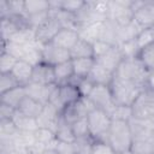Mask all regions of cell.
<instances>
[{"instance_id": "6da1fadb", "label": "cell", "mask_w": 154, "mask_h": 154, "mask_svg": "<svg viewBox=\"0 0 154 154\" xmlns=\"http://www.w3.org/2000/svg\"><path fill=\"white\" fill-rule=\"evenodd\" d=\"M107 142L112 146L116 154L131 153L134 137L129 122L112 120V125L107 136Z\"/></svg>"}, {"instance_id": "7a4b0ae2", "label": "cell", "mask_w": 154, "mask_h": 154, "mask_svg": "<svg viewBox=\"0 0 154 154\" xmlns=\"http://www.w3.org/2000/svg\"><path fill=\"white\" fill-rule=\"evenodd\" d=\"M109 89L116 105L131 106L136 97L140 95V93L144 89V87L113 76V79L109 84Z\"/></svg>"}, {"instance_id": "3957f363", "label": "cell", "mask_w": 154, "mask_h": 154, "mask_svg": "<svg viewBox=\"0 0 154 154\" xmlns=\"http://www.w3.org/2000/svg\"><path fill=\"white\" fill-rule=\"evenodd\" d=\"M87 122L89 135L94 141H107L108 131L112 125V118L107 112L95 107L88 113Z\"/></svg>"}, {"instance_id": "277c9868", "label": "cell", "mask_w": 154, "mask_h": 154, "mask_svg": "<svg viewBox=\"0 0 154 154\" xmlns=\"http://www.w3.org/2000/svg\"><path fill=\"white\" fill-rule=\"evenodd\" d=\"M147 73L148 71L142 65L140 59L136 57V58H124L119 64L117 71L114 72V76L136 83L141 87H144Z\"/></svg>"}, {"instance_id": "5b68a950", "label": "cell", "mask_w": 154, "mask_h": 154, "mask_svg": "<svg viewBox=\"0 0 154 154\" xmlns=\"http://www.w3.org/2000/svg\"><path fill=\"white\" fill-rule=\"evenodd\" d=\"M132 117L150 119L154 117V91L144 88L131 105Z\"/></svg>"}, {"instance_id": "8992f818", "label": "cell", "mask_w": 154, "mask_h": 154, "mask_svg": "<svg viewBox=\"0 0 154 154\" xmlns=\"http://www.w3.org/2000/svg\"><path fill=\"white\" fill-rule=\"evenodd\" d=\"M88 99L94 105V107L103 109L109 116H111V113H112V111L116 106V103L113 101V97H112V94H111L109 85L95 84V87L91 90V93L89 94Z\"/></svg>"}, {"instance_id": "52a82bcc", "label": "cell", "mask_w": 154, "mask_h": 154, "mask_svg": "<svg viewBox=\"0 0 154 154\" xmlns=\"http://www.w3.org/2000/svg\"><path fill=\"white\" fill-rule=\"evenodd\" d=\"M134 22L141 26H154V1H132Z\"/></svg>"}, {"instance_id": "ba28073f", "label": "cell", "mask_w": 154, "mask_h": 154, "mask_svg": "<svg viewBox=\"0 0 154 154\" xmlns=\"http://www.w3.org/2000/svg\"><path fill=\"white\" fill-rule=\"evenodd\" d=\"M61 28H63V25H61L60 20L51 11V16L35 30V41L41 46L49 43L53 40V37L55 36V34Z\"/></svg>"}, {"instance_id": "9c48e42d", "label": "cell", "mask_w": 154, "mask_h": 154, "mask_svg": "<svg viewBox=\"0 0 154 154\" xmlns=\"http://www.w3.org/2000/svg\"><path fill=\"white\" fill-rule=\"evenodd\" d=\"M41 57H42V61L47 63L52 66H55L58 64L65 63L71 60V54L70 51L63 49L55 45H53L52 42L46 43L42 46L41 48Z\"/></svg>"}, {"instance_id": "30bf717a", "label": "cell", "mask_w": 154, "mask_h": 154, "mask_svg": "<svg viewBox=\"0 0 154 154\" xmlns=\"http://www.w3.org/2000/svg\"><path fill=\"white\" fill-rule=\"evenodd\" d=\"M79 34L77 30L72 29V28H66L63 26L53 37V40L51 41L53 45L66 49V51H71L73 48V46L78 42L79 40Z\"/></svg>"}, {"instance_id": "8fae6325", "label": "cell", "mask_w": 154, "mask_h": 154, "mask_svg": "<svg viewBox=\"0 0 154 154\" xmlns=\"http://www.w3.org/2000/svg\"><path fill=\"white\" fill-rule=\"evenodd\" d=\"M31 82L40 83L43 85H54L55 84L54 66H52L47 63H43V61L36 64L32 70Z\"/></svg>"}, {"instance_id": "7c38bea8", "label": "cell", "mask_w": 154, "mask_h": 154, "mask_svg": "<svg viewBox=\"0 0 154 154\" xmlns=\"http://www.w3.org/2000/svg\"><path fill=\"white\" fill-rule=\"evenodd\" d=\"M25 87V91H26V96L38 101L42 105H47L51 97L52 91L55 88L54 85H43L40 83H35V82H29Z\"/></svg>"}, {"instance_id": "4fadbf2b", "label": "cell", "mask_w": 154, "mask_h": 154, "mask_svg": "<svg viewBox=\"0 0 154 154\" xmlns=\"http://www.w3.org/2000/svg\"><path fill=\"white\" fill-rule=\"evenodd\" d=\"M123 59H124V57H123V53H122L119 46L114 45L103 55H101L100 58L95 59V61L97 64H100L101 66H103L105 69H107V70H109L111 72L114 73Z\"/></svg>"}, {"instance_id": "5bb4252c", "label": "cell", "mask_w": 154, "mask_h": 154, "mask_svg": "<svg viewBox=\"0 0 154 154\" xmlns=\"http://www.w3.org/2000/svg\"><path fill=\"white\" fill-rule=\"evenodd\" d=\"M60 116H61V113L55 107H53L51 103L45 105L43 111L41 112V114L38 116V118L36 119L37 120V124H38V128L49 129V130H52V131L55 132V129L58 126Z\"/></svg>"}, {"instance_id": "9a60e30c", "label": "cell", "mask_w": 154, "mask_h": 154, "mask_svg": "<svg viewBox=\"0 0 154 154\" xmlns=\"http://www.w3.org/2000/svg\"><path fill=\"white\" fill-rule=\"evenodd\" d=\"M32 70H34V65H31L25 60H18L11 73L20 85H26L29 82H31Z\"/></svg>"}, {"instance_id": "2e32d148", "label": "cell", "mask_w": 154, "mask_h": 154, "mask_svg": "<svg viewBox=\"0 0 154 154\" xmlns=\"http://www.w3.org/2000/svg\"><path fill=\"white\" fill-rule=\"evenodd\" d=\"M26 96V91H25V87L24 85H18L4 94H0V102L6 103L16 109H18L19 105L22 103V101L25 99Z\"/></svg>"}, {"instance_id": "e0dca14e", "label": "cell", "mask_w": 154, "mask_h": 154, "mask_svg": "<svg viewBox=\"0 0 154 154\" xmlns=\"http://www.w3.org/2000/svg\"><path fill=\"white\" fill-rule=\"evenodd\" d=\"M54 75H55V84L57 85L72 83V81L75 78L72 60L55 65L54 66Z\"/></svg>"}, {"instance_id": "ac0fdd59", "label": "cell", "mask_w": 154, "mask_h": 154, "mask_svg": "<svg viewBox=\"0 0 154 154\" xmlns=\"http://www.w3.org/2000/svg\"><path fill=\"white\" fill-rule=\"evenodd\" d=\"M72 66H73V73L75 77L78 79L87 78L95 65L94 58H78V59H71Z\"/></svg>"}, {"instance_id": "d6986e66", "label": "cell", "mask_w": 154, "mask_h": 154, "mask_svg": "<svg viewBox=\"0 0 154 154\" xmlns=\"http://www.w3.org/2000/svg\"><path fill=\"white\" fill-rule=\"evenodd\" d=\"M114 73L111 72L109 70L105 69L103 66H101L100 64H97L95 61V65L93 66L90 73H89V78L95 83V84H102V85H109L112 79H113Z\"/></svg>"}, {"instance_id": "ffe728a7", "label": "cell", "mask_w": 154, "mask_h": 154, "mask_svg": "<svg viewBox=\"0 0 154 154\" xmlns=\"http://www.w3.org/2000/svg\"><path fill=\"white\" fill-rule=\"evenodd\" d=\"M43 107L45 105L40 103L38 101L29 97V96H25V99L22 101V103L19 105L18 107V111L30 118H34V119H37L38 116L41 114V112L43 111Z\"/></svg>"}, {"instance_id": "44dd1931", "label": "cell", "mask_w": 154, "mask_h": 154, "mask_svg": "<svg viewBox=\"0 0 154 154\" xmlns=\"http://www.w3.org/2000/svg\"><path fill=\"white\" fill-rule=\"evenodd\" d=\"M12 120L14 122L16 126L18 128L19 131H25V132H35L38 129L37 120L34 118H30L23 113H20L18 109L16 111Z\"/></svg>"}, {"instance_id": "7402d4cb", "label": "cell", "mask_w": 154, "mask_h": 154, "mask_svg": "<svg viewBox=\"0 0 154 154\" xmlns=\"http://www.w3.org/2000/svg\"><path fill=\"white\" fill-rule=\"evenodd\" d=\"M51 11V4L49 1L43 0H26L24 1V14L26 17L40 14L43 12Z\"/></svg>"}, {"instance_id": "603a6c76", "label": "cell", "mask_w": 154, "mask_h": 154, "mask_svg": "<svg viewBox=\"0 0 154 154\" xmlns=\"http://www.w3.org/2000/svg\"><path fill=\"white\" fill-rule=\"evenodd\" d=\"M71 59H78V58H94V49L93 43L79 38L78 42L73 46V48L70 51Z\"/></svg>"}, {"instance_id": "cb8c5ba5", "label": "cell", "mask_w": 154, "mask_h": 154, "mask_svg": "<svg viewBox=\"0 0 154 154\" xmlns=\"http://www.w3.org/2000/svg\"><path fill=\"white\" fill-rule=\"evenodd\" d=\"M55 137L58 141L60 142H65V143H73L76 141V137L72 132L71 129V124H69L67 122H65L61 116L58 123V126L55 129Z\"/></svg>"}, {"instance_id": "d4e9b609", "label": "cell", "mask_w": 154, "mask_h": 154, "mask_svg": "<svg viewBox=\"0 0 154 154\" xmlns=\"http://www.w3.org/2000/svg\"><path fill=\"white\" fill-rule=\"evenodd\" d=\"M35 138L37 142H40L41 144H43L45 147H47V149H54L58 140L55 137V132L49 130V129H45V128H38L35 132Z\"/></svg>"}, {"instance_id": "484cf974", "label": "cell", "mask_w": 154, "mask_h": 154, "mask_svg": "<svg viewBox=\"0 0 154 154\" xmlns=\"http://www.w3.org/2000/svg\"><path fill=\"white\" fill-rule=\"evenodd\" d=\"M131 153L136 154H154V140L152 137L135 138L131 147Z\"/></svg>"}, {"instance_id": "4316f807", "label": "cell", "mask_w": 154, "mask_h": 154, "mask_svg": "<svg viewBox=\"0 0 154 154\" xmlns=\"http://www.w3.org/2000/svg\"><path fill=\"white\" fill-rule=\"evenodd\" d=\"M137 58L140 59V61L142 63V65L146 67L148 72L154 71V43L142 48Z\"/></svg>"}, {"instance_id": "83f0119b", "label": "cell", "mask_w": 154, "mask_h": 154, "mask_svg": "<svg viewBox=\"0 0 154 154\" xmlns=\"http://www.w3.org/2000/svg\"><path fill=\"white\" fill-rule=\"evenodd\" d=\"M136 43L140 48V51L152 43H154V26H147V28H142L141 31L137 34V36L135 37Z\"/></svg>"}, {"instance_id": "f1b7e54d", "label": "cell", "mask_w": 154, "mask_h": 154, "mask_svg": "<svg viewBox=\"0 0 154 154\" xmlns=\"http://www.w3.org/2000/svg\"><path fill=\"white\" fill-rule=\"evenodd\" d=\"M19 132L12 119H0V135L1 140H11Z\"/></svg>"}, {"instance_id": "f546056e", "label": "cell", "mask_w": 154, "mask_h": 154, "mask_svg": "<svg viewBox=\"0 0 154 154\" xmlns=\"http://www.w3.org/2000/svg\"><path fill=\"white\" fill-rule=\"evenodd\" d=\"M112 120H124L129 122L132 118V108L131 106L125 105H116L112 113H111Z\"/></svg>"}, {"instance_id": "4dcf8cb0", "label": "cell", "mask_w": 154, "mask_h": 154, "mask_svg": "<svg viewBox=\"0 0 154 154\" xmlns=\"http://www.w3.org/2000/svg\"><path fill=\"white\" fill-rule=\"evenodd\" d=\"M93 143H94V140L90 136H87V137L76 138V141L72 144L76 154H90Z\"/></svg>"}, {"instance_id": "1f68e13d", "label": "cell", "mask_w": 154, "mask_h": 154, "mask_svg": "<svg viewBox=\"0 0 154 154\" xmlns=\"http://www.w3.org/2000/svg\"><path fill=\"white\" fill-rule=\"evenodd\" d=\"M18 61V59L16 57H13L12 54L1 51V55H0V70L1 73H8L13 70L16 63Z\"/></svg>"}, {"instance_id": "d6a6232c", "label": "cell", "mask_w": 154, "mask_h": 154, "mask_svg": "<svg viewBox=\"0 0 154 154\" xmlns=\"http://www.w3.org/2000/svg\"><path fill=\"white\" fill-rule=\"evenodd\" d=\"M71 129H72V132H73V135H75L76 138L90 136L89 135V126H88L87 117L85 118H81V119L73 122L71 124Z\"/></svg>"}, {"instance_id": "836d02e7", "label": "cell", "mask_w": 154, "mask_h": 154, "mask_svg": "<svg viewBox=\"0 0 154 154\" xmlns=\"http://www.w3.org/2000/svg\"><path fill=\"white\" fill-rule=\"evenodd\" d=\"M18 85H20V84L17 82V79L13 77V75L11 72L1 73V76H0V94H4Z\"/></svg>"}, {"instance_id": "e575fe53", "label": "cell", "mask_w": 154, "mask_h": 154, "mask_svg": "<svg viewBox=\"0 0 154 154\" xmlns=\"http://www.w3.org/2000/svg\"><path fill=\"white\" fill-rule=\"evenodd\" d=\"M76 87L78 89V93H79L81 97H88L89 94L91 93V90L94 89L95 83L89 77H87V78L78 79L77 83H76Z\"/></svg>"}, {"instance_id": "d590c367", "label": "cell", "mask_w": 154, "mask_h": 154, "mask_svg": "<svg viewBox=\"0 0 154 154\" xmlns=\"http://www.w3.org/2000/svg\"><path fill=\"white\" fill-rule=\"evenodd\" d=\"M90 154H116V152L107 141H94Z\"/></svg>"}, {"instance_id": "8d00e7d4", "label": "cell", "mask_w": 154, "mask_h": 154, "mask_svg": "<svg viewBox=\"0 0 154 154\" xmlns=\"http://www.w3.org/2000/svg\"><path fill=\"white\" fill-rule=\"evenodd\" d=\"M114 46L112 43H108L103 40H96L93 42V49H94V59L100 58L101 55H103L107 51L111 49V47Z\"/></svg>"}, {"instance_id": "74e56055", "label": "cell", "mask_w": 154, "mask_h": 154, "mask_svg": "<svg viewBox=\"0 0 154 154\" xmlns=\"http://www.w3.org/2000/svg\"><path fill=\"white\" fill-rule=\"evenodd\" d=\"M54 150L58 154H76L72 143H65V142H60V141L57 142Z\"/></svg>"}, {"instance_id": "f35d334b", "label": "cell", "mask_w": 154, "mask_h": 154, "mask_svg": "<svg viewBox=\"0 0 154 154\" xmlns=\"http://www.w3.org/2000/svg\"><path fill=\"white\" fill-rule=\"evenodd\" d=\"M16 111H17L16 108L0 102V119H12Z\"/></svg>"}, {"instance_id": "ab89813d", "label": "cell", "mask_w": 154, "mask_h": 154, "mask_svg": "<svg viewBox=\"0 0 154 154\" xmlns=\"http://www.w3.org/2000/svg\"><path fill=\"white\" fill-rule=\"evenodd\" d=\"M144 88H147V89L154 91V71H149V72L147 73Z\"/></svg>"}, {"instance_id": "60d3db41", "label": "cell", "mask_w": 154, "mask_h": 154, "mask_svg": "<svg viewBox=\"0 0 154 154\" xmlns=\"http://www.w3.org/2000/svg\"><path fill=\"white\" fill-rule=\"evenodd\" d=\"M153 140H154V134H153Z\"/></svg>"}, {"instance_id": "b9f144b4", "label": "cell", "mask_w": 154, "mask_h": 154, "mask_svg": "<svg viewBox=\"0 0 154 154\" xmlns=\"http://www.w3.org/2000/svg\"><path fill=\"white\" fill-rule=\"evenodd\" d=\"M131 154H136V153H131Z\"/></svg>"}, {"instance_id": "7bdbcfd3", "label": "cell", "mask_w": 154, "mask_h": 154, "mask_svg": "<svg viewBox=\"0 0 154 154\" xmlns=\"http://www.w3.org/2000/svg\"><path fill=\"white\" fill-rule=\"evenodd\" d=\"M45 154H46V153H45Z\"/></svg>"}]
</instances>
